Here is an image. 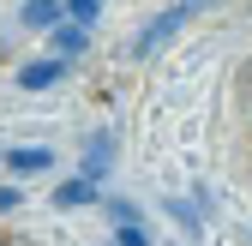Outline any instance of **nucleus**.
Returning a JSON list of instances; mask_svg holds the SVG:
<instances>
[{"label":"nucleus","mask_w":252,"mask_h":246,"mask_svg":"<svg viewBox=\"0 0 252 246\" xmlns=\"http://www.w3.org/2000/svg\"><path fill=\"white\" fill-rule=\"evenodd\" d=\"M204 6H210V0H174V6H162V12H156V18L138 30V36H132V54H138V60H150L162 42H174V36H180V24H186V18L204 12Z\"/></svg>","instance_id":"nucleus-1"},{"label":"nucleus","mask_w":252,"mask_h":246,"mask_svg":"<svg viewBox=\"0 0 252 246\" xmlns=\"http://www.w3.org/2000/svg\"><path fill=\"white\" fill-rule=\"evenodd\" d=\"M114 156H120V132H90V138H84V156H78V174L102 186L108 168H114Z\"/></svg>","instance_id":"nucleus-2"},{"label":"nucleus","mask_w":252,"mask_h":246,"mask_svg":"<svg viewBox=\"0 0 252 246\" xmlns=\"http://www.w3.org/2000/svg\"><path fill=\"white\" fill-rule=\"evenodd\" d=\"M72 72V60H60V54H42V60H24L18 66V90L24 96H42V90H54L60 78Z\"/></svg>","instance_id":"nucleus-3"},{"label":"nucleus","mask_w":252,"mask_h":246,"mask_svg":"<svg viewBox=\"0 0 252 246\" xmlns=\"http://www.w3.org/2000/svg\"><path fill=\"white\" fill-rule=\"evenodd\" d=\"M18 24H24V30H48V36H54V30L66 24V0H18Z\"/></svg>","instance_id":"nucleus-4"},{"label":"nucleus","mask_w":252,"mask_h":246,"mask_svg":"<svg viewBox=\"0 0 252 246\" xmlns=\"http://www.w3.org/2000/svg\"><path fill=\"white\" fill-rule=\"evenodd\" d=\"M0 162H6L18 180H30V174H42V168H54V150L48 144H12L6 150V156H0Z\"/></svg>","instance_id":"nucleus-5"},{"label":"nucleus","mask_w":252,"mask_h":246,"mask_svg":"<svg viewBox=\"0 0 252 246\" xmlns=\"http://www.w3.org/2000/svg\"><path fill=\"white\" fill-rule=\"evenodd\" d=\"M102 198V186L96 180H84V174H72V180H60L54 186V210H78V204H96Z\"/></svg>","instance_id":"nucleus-6"},{"label":"nucleus","mask_w":252,"mask_h":246,"mask_svg":"<svg viewBox=\"0 0 252 246\" xmlns=\"http://www.w3.org/2000/svg\"><path fill=\"white\" fill-rule=\"evenodd\" d=\"M84 48H90V30H78V24H60V30H54V54H60V60H78Z\"/></svg>","instance_id":"nucleus-7"},{"label":"nucleus","mask_w":252,"mask_h":246,"mask_svg":"<svg viewBox=\"0 0 252 246\" xmlns=\"http://www.w3.org/2000/svg\"><path fill=\"white\" fill-rule=\"evenodd\" d=\"M168 216L180 222V234H192V240L204 234V216H198V204H186V198H168Z\"/></svg>","instance_id":"nucleus-8"},{"label":"nucleus","mask_w":252,"mask_h":246,"mask_svg":"<svg viewBox=\"0 0 252 246\" xmlns=\"http://www.w3.org/2000/svg\"><path fill=\"white\" fill-rule=\"evenodd\" d=\"M108 222H114V228H144V210H138L132 198H108Z\"/></svg>","instance_id":"nucleus-9"},{"label":"nucleus","mask_w":252,"mask_h":246,"mask_svg":"<svg viewBox=\"0 0 252 246\" xmlns=\"http://www.w3.org/2000/svg\"><path fill=\"white\" fill-rule=\"evenodd\" d=\"M102 18V0H66V24H78V30H90Z\"/></svg>","instance_id":"nucleus-10"},{"label":"nucleus","mask_w":252,"mask_h":246,"mask_svg":"<svg viewBox=\"0 0 252 246\" xmlns=\"http://www.w3.org/2000/svg\"><path fill=\"white\" fill-rule=\"evenodd\" d=\"M114 246H150L144 228H114Z\"/></svg>","instance_id":"nucleus-11"},{"label":"nucleus","mask_w":252,"mask_h":246,"mask_svg":"<svg viewBox=\"0 0 252 246\" xmlns=\"http://www.w3.org/2000/svg\"><path fill=\"white\" fill-rule=\"evenodd\" d=\"M18 204V186H0V210H12Z\"/></svg>","instance_id":"nucleus-12"}]
</instances>
